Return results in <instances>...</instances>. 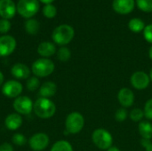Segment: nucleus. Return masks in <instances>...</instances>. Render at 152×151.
I'll return each instance as SVG.
<instances>
[{"label":"nucleus","mask_w":152,"mask_h":151,"mask_svg":"<svg viewBox=\"0 0 152 151\" xmlns=\"http://www.w3.org/2000/svg\"><path fill=\"white\" fill-rule=\"evenodd\" d=\"M17 12L22 17L29 19L33 17L39 10L37 0H20L16 6Z\"/></svg>","instance_id":"nucleus-6"},{"label":"nucleus","mask_w":152,"mask_h":151,"mask_svg":"<svg viewBox=\"0 0 152 151\" xmlns=\"http://www.w3.org/2000/svg\"><path fill=\"white\" fill-rule=\"evenodd\" d=\"M135 5L134 0H113L112 8L113 10L119 14L126 15L130 13Z\"/></svg>","instance_id":"nucleus-13"},{"label":"nucleus","mask_w":152,"mask_h":151,"mask_svg":"<svg viewBox=\"0 0 152 151\" xmlns=\"http://www.w3.org/2000/svg\"><path fill=\"white\" fill-rule=\"evenodd\" d=\"M151 82V81L149 74H147L145 71H142V70H138V71L134 72L130 77L131 85L134 89L139 90V91L147 89Z\"/></svg>","instance_id":"nucleus-7"},{"label":"nucleus","mask_w":152,"mask_h":151,"mask_svg":"<svg viewBox=\"0 0 152 151\" xmlns=\"http://www.w3.org/2000/svg\"><path fill=\"white\" fill-rule=\"evenodd\" d=\"M70 57H71V52L68 47L62 46L57 51V58L59 61L62 62L68 61L70 59Z\"/></svg>","instance_id":"nucleus-24"},{"label":"nucleus","mask_w":152,"mask_h":151,"mask_svg":"<svg viewBox=\"0 0 152 151\" xmlns=\"http://www.w3.org/2000/svg\"><path fill=\"white\" fill-rule=\"evenodd\" d=\"M11 28V23L8 20L2 19L0 20V33L5 34L7 33Z\"/></svg>","instance_id":"nucleus-32"},{"label":"nucleus","mask_w":152,"mask_h":151,"mask_svg":"<svg viewBox=\"0 0 152 151\" xmlns=\"http://www.w3.org/2000/svg\"><path fill=\"white\" fill-rule=\"evenodd\" d=\"M142 32H143L144 39L148 43L152 44V24H149V25L145 26V28Z\"/></svg>","instance_id":"nucleus-31"},{"label":"nucleus","mask_w":152,"mask_h":151,"mask_svg":"<svg viewBox=\"0 0 152 151\" xmlns=\"http://www.w3.org/2000/svg\"><path fill=\"white\" fill-rule=\"evenodd\" d=\"M42 3L45 4H51L52 2H53L54 0H40Z\"/></svg>","instance_id":"nucleus-37"},{"label":"nucleus","mask_w":152,"mask_h":151,"mask_svg":"<svg viewBox=\"0 0 152 151\" xmlns=\"http://www.w3.org/2000/svg\"><path fill=\"white\" fill-rule=\"evenodd\" d=\"M11 74L16 79H27L30 76V69L24 63H16L12 67Z\"/></svg>","instance_id":"nucleus-15"},{"label":"nucleus","mask_w":152,"mask_h":151,"mask_svg":"<svg viewBox=\"0 0 152 151\" xmlns=\"http://www.w3.org/2000/svg\"><path fill=\"white\" fill-rule=\"evenodd\" d=\"M141 145L145 149V151H152V142L151 140H141Z\"/></svg>","instance_id":"nucleus-33"},{"label":"nucleus","mask_w":152,"mask_h":151,"mask_svg":"<svg viewBox=\"0 0 152 151\" xmlns=\"http://www.w3.org/2000/svg\"><path fill=\"white\" fill-rule=\"evenodd\" d=\"M33 111L37 117L47 119L54 116L56 112V106L50 99L40 97L35 101Z\"/></svg>","instance_id":"nucleus-1"},{"label":"nucleus","mask_w":152,"mask_h":151,"mask_svg":"<svg viewBox=\"0 0 152 151\" xmlns=\"http://www.w3.org/2000/svg\"><path fill=\"white\" fill-rule=\"evenodd\" d=\"M13 109L20 115H29L33 111L34 103L28 96H19L12 103Z\"/></svg>","instance_id":"nucleus-8"},{"label":"nucleus","mask_w":152,"mask_h":151,"mask_svg":"<svg viewBox=\"0 0 152 151\" xmlns=\"http://www.w3.org/2000/svg\"><path fill=\"white\" fill-rule=\"evenodd\" d=\"M128 28L134 33H140L144 30L145 23L139 18H133L128 22Z\"/></svg>","instance_id":"nucleus-20"},{"label":"nucleus","mask_w":152,"mask_h":151,"mask_svg":"<svg viewBox=\"0 0 152 151\" xmlns=\"http://www.w3.org/2000/svg\"><path fill=\"white\" fill-rule=\"evenodd\" d=\"M128 117H129L128 111L126 110V109L122 108V107L119 108L118 109H117V111L115 112V115H114L115 120L119 122V123H122V122L126 121Z\"/></svg>","instance_id":"nucleus-27"},{"label":"nucleus","mask_w":152,"mask_h":151,"mask_svg":"<svg viewBox=\"0 0 152 151\" xmlns=\"http://www.w3.org/2000/svg\"><path fill=\"white\" fill-rule=\"evenodd\" d=\"M43 13L44 15L46 17V18H49V19H52L53 17H55L56 13H57V9L54 5L51 4H45L43 8Z\"/></svg>","instance_id":"nucleus-28"},{"label":"nucleus","mask_w":152,"mask_h":151,"mask_svg":"<svg viewBox=\"0 0 152 151\" xmlns=\"http://www.w3.org/2000/svg\"><path fill=\"white\" fill-rule=\"evenodd\" d=\"M149 76H150V78H151V81L152 82V68L150 70V73H149Z\"/></svg>","instance_id":"nucleus-39"},{"label":"nucleus","mask_w":152,"mask_h":151,"mask_svg":"<svg viewBox=\"0 0 152 151\" xmlns=\"http://www.w3.org/2000/svg\"><path fill=\"white\" fill-rule=\"evenodd\" d=\"M50 151H73V147L68 141L61 140L52 146Z\"/></svg>","instance_id":"nucleus-21"},{"label":"nucleus","mask_w":152,"mask_h":151,"mask_svg":"<svg viewBox=\"0 0 152 151\" xmlns=\"http://www.w3.org/2000/svg\"><path fill=\"white\" fill-rule=\"evenodd\" d=\"M85 125V118L80 112L73 111L65 119V130L69 134L79 133Z\"/></svg>","instance_id":"nucleus-5"},{"label":"nucleus","mask_w":152,"mask_h":151,"mask_svg":"<svg viewBox=\"0 0 152 151\" xmlns=\"http://www.w3.org/2000/svg\"><path fill=\"white\" fill-rule=\"evenodd\" d=\"M57 92V85L52 81H47L42 84L39 87V95L42 98H51L55 95Z\"/></svg>","instance_id":"nucleus-17"},{"label":"nucleus","mask_w":152,"mask_h":151,"mask_svg":"<svg viewBox=\"0 0 152 151\" xmlns=\"http://www.w3.org/2000/svg\"><path fill=\"white\" fill-rule=\"evenodd\" d=\"M23 86L20 82L17 80H8L4 83L2 86V93L8 98H17L20 96Z\"/></svg>","instance_id":"nucleus-9"},{"label":"nucleus","mask_w":152,"mask_h":151,"mask_svg":"<svg viewBox=\"0 0 152 151\" xmlns=\"http://www.w3.org/2000/svg\"><path fill=\"white\" fill-rule=\"evenodd\" d=\"M16 10L12 0H0V16L3 19H12L16 13Z\"/></svg>","instance_id":"nucleus-14"},{"label":"nucleus","mask_w":152,"mask_h":151,"mask_svg":"<svg viewBox=\"0 0 152 151\" xmlns=\"http://www.w3.org/2000/svg\"><path fill=\"white\" fill-rule=\"evenodd\" d=\"M49 142H50L49 137L45 133H35L30 137L28 141L30 149L34 151L44 150L45 149L47 148V146L49 145Z\"/></svg>","instance_id":"nucleus-10"},{"label":"nucleus","mask_w":152,"mask_h":151,"mask_svg":"<svg viewBox=\"0 0 152 151\" xmlns=\"http://www.w3.org/2000/svg\"><path fill=\"white\" fill-rule=\"evenodd\" d=\"M37 53L44 58H49L56 53L55 44L51 42H43L38 45Z\"/></svg>","instance_id":"nucleus-18"},{"label":"nucleus","mask_w":152,"mask_h":151,"mask_svg":"<svg viewBox=\"0 0 152 151\" xmlns=\"http://www.w3.org/2000/svg\"><path fill=\"white\" fill-rule=\"evenodd\" d=\"M5 127L10 131H16L18 130L22 125V117L18 113H12L9 114L4 119Z\"/></svg>","instance_id":"nucleus-16"},{"label":"nucleus","mask_w":152,"mask_h":151,"mask_svg":"<svg viewBox=\"0 0 152 151\" xmlns=\"http://www.w3.org/2000/svg\"><path fill=\"white\" fill-rule=\"evenodd\" d=\"M0 151H13V148L10 143L4 142L0 145Z\"/></svg>","instance_id":"nucleus-34"},{"label":"nucleus","mask_w":152,"mask_h":151,"mask_svg":"<svg viewBox=\"0 0 152 151\" xmlns=\"http://www.w3.org/2000/svg\"><path fill=\"white\" fill-rule=\"evenodd\" d=\"M55 66L52 60L48 58H40L35 61L31 67V71L37 77H46L53 74Z\"/></svg>","instance_id":"nucleus-4"},{"label":"nucleus","mask_w":152,"mask_h":151,"mask_svg":"<svg viewBox=\"0 0 152 151\" xmlns=\"http://www.w3.org/2000/svg\"><path fill=\"white\" fill-rule=\"evenodd\" d=\"M134 93L128 87H123L118 93V101L122 108L127 109L132 107L134 103Z\"/></svg>","instance_id":"nucleus-12"},{"label":"nucleus","mask_w":152,"mask_h":151,"mask_svg":"<svg viewBox=\"0 0 152 151\" xmlns=\"http://www.w3.org/2000/svg\"><path fill=\"white\" fill-rule=\"evenodd\" d=\"M129 117L133 122L135 123H140L141 121L143 120L144 118V112L143 109H139V108H134L129 112Z\"/></svg>","instance_id":"nucleus-23"},{"label":"nucleus","mask_w":152,"mask_h":151,"mask_svg":"<svg viewBox=\"0 0 152 151\" xmlns=\"http://www.w3.org/2000/svg\"><path fill=\"white\" fill-rule=\"evenodd\" d=\"M4 76L2 73V71H0V86L4 85Z\"/></svg>","instance_id":"nucleus-35"},{"label":"nucleus","mask_w":152,"mask_h":151,"mask_svg":"<svg viewBox=\"0 0 152 151\" xmlns=\"http://www.w3.org/2000/svg\"><path fill=\"white\" fill-rule=\"evenodd\" d=\"M25 30L29 35H36L39 30V22L37 20L29 19L25 23Z\"/></svg>","instance_id":"nucleus-22"},{"label":"nucleus","mask_w":152,"mask_h":151,"mask_svg":"<svg viewBox=\"0 0 152 151\" xmlns=\"http://www.w3.org/2000/svg\"><path fill=\"white\" fill-rule=\"evenodd\" d=\"M136 5L144 12H152V0H136Z\"/></svg>","instance_id":"nucleus-26"},{"label":"nucleus","mask_w":152,"mask_h":151,"mask_svg":"<svg viewBox=\"0 0 152 151\" xmlns=\"http://www.w3.org/2000/svg\"><path fill=\"white\" fill-rule=\"evenodd\" d=\"M92 142L101 150H107L112 147L113 136L105 128H97L92 133Z\"/></svg>","instance_id":"nucleus-3"},{"label":"nucleus","mask_w":152,"mask_h":151,"mask_svg":"<svg viewBox=\"0 0 152 151\" xmlns=\"http://www.w3.org/2000/svg\"><path fill=\"white\" fill-rule=\"evenodd\" d=\"M16 47V40L12 36H0V57L9 56L13 53Z\"/></svg>","instance_id":"nucleus-11"},{"label":"nucleus","mask_w":152,"mask_h":151,"mask_svg":"<svg viewBox=\"0 0 152 151\" xmlns=\"http://www.w3.org/2000/svg\"><path fill=\"white\" fill-rule=\"evenodd\" d=\"M12 142L16 146H24L27 142L26 137L22 133H15L12 137Z\"/></svg>","instance_id":"nucleus-29"},{"label":"nucleus","mask_w":152,"mask_h":151,"mask_svg":"<svg viewBox=\"0 0 152 151\" xmlns=\"http://www.w3.org/2000/svg\"><path fill=\"white\" fill-rule=\"evenodd\" d=\"M149 57H150V59L152 61V45L151 46L150 50H149Z\"/></svg>","instance_id":"nucleus-38"},{"label":"nucleus","mask_w":152,"mask_h":151,"mask_svg":"<svg viewBox=\"0 0 152 151\" xmlns=\"http://www.w3.org/2000/svg\"><path fill=\"white\" fill-rule=\"evenodd\" d=\"M26 86L27 89L30 92H34L36 90H37L41 85H40V80L38 79V77H31L28 79L27 83H26Z\"/></svg>","instance_id":"nucleus-25"},{"label":"nucleus","mask_w":152,"mask_h":151,"mask_svg":"<svg viewBox=\"0 0 152 151\" xmlns=\"http://www.w3.org/2000/svg\"><path fill=\"white\" fill-rule=\"evenodd\" d=\"M106 151H121V150H120L118 147H113V146H112L111 148H110L109 150H107Z\"/></svg>","instance_id":"nucleus-36"},{"label":"nucleus","mask_w":152,"mask_h":151,"mask_svg":"<svg viewBox=\"0 0 152 151\" xmlns=\"http://www.w3.org/2000/svg\"><path fill=\"white\" fill-rule=\"evenodd\" d=\"M74 36H75L74 28L68 24H62L54 28L52 34V38L55 44L64 46L72 41Z\"/></svg>","instance_id":"nucleus-2"},{"label":"nucleus","mask_w":152,"mask_h":151,"mask_svg":"<svg viewBox=\"0 0 152 151\" xmlns=\"http://www.w3.org/2000/svg\"><path fill=\"white\" fill-rule=\"evenodd\" d=\"M138 132L142 139L152 140V123L149 120H142L138 124Z\"/></svg>","instance_id":"nucleus-19"},{"label":"nucleus","mask_w":152,"mask_h":151,"mask_svg":"<svg viewBox=\"0 0 152 151\" xmlns=\"http://www.w3.org/2000/svg\"><path fill=\"white\" fill-rule=\"evenodd\" d=\"M144 117H146L149 121H152V98L149 99L143 107Z\"/></svg>","instance_id":"nucleus-30"}]
</instances>
